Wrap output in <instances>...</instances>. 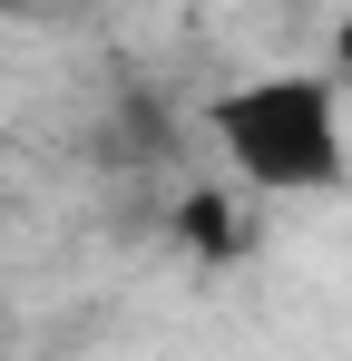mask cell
Returning <instances> with one entry per match:
<instances>
[{"mask_svg": "<svg viewBox=\"0 0 352 361\" xmlns=\"http://www.w3.org/2000/svg\"><path fill=\"white\" fill-rule=\"evenodd\" d=\"M206 137L254 195H343L352 127L333 68H264L225 98H206Z\"/></svg>", "mask_w": 352, "mask_h": 361, "instance_id": "6da1fadb", "label": "cell"}, {"mask_svg": "<svg viewBox=\"0 0 352 361\" xmlns=\"http://www.w3.org/2000/svg\"><path fill=\"white\" fill-rule=\"evenodd\" d=\"M186 235L206 254H235V225H225V195H186Z\"/></svg>", "mask_w": 352, "mask_h": 361, "instance_id": "7a4b0ae2", "label": "cell"}, {"mask_svg": "<svg viewBox=\"0 0 352 361\" xmlns=\"http://www.w3.org/2000/svg\"><path fill=\"white\" fill-rule=\"evenodd\" d=\"M333 78H352V0H343V20H333Z\"/></svg>", "mask_w": 352, "mask_h": 361, "instance_id": "3957f363", "label": "cell"}]
</instances>
